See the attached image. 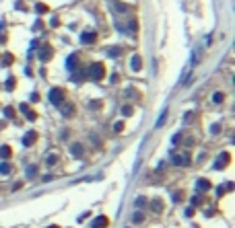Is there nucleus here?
<instances>
[{
	"label": "nucleus",
	"mask_w": 235,
	"mask_h": 228,
	"mask_svg": "<svg viewBox=\"0 0 235 228\" xmlns=\"http://www.w3.org/2000/svg\"><path fill=\"white\" fill-rule=\"evenodd\" d=\"M50 103L52 105H56V107H60V109H62L64 105V101H66V93H64V89H60V86H54V89L50 90Z\"/></svg>",
	"instance_id": "obj_1"
},
{
	"label": "nucleus",
	"mask_w": 235,
	"mask_h": 228,
	"mask_svg": "<svg viewBox=\"0 0 235 228\" xmlns=\"http://www.w3.org/2000/svg\"><path fill=\"white\" fill-rule=\"evenodd\" d=\"M87 72H89V78H91V80H101V78L105 76L103 62H93L89 66V70H87Z\"/></svg>",
	"instance_id": "obj_2"
},
{
	"label": "nucleus",
	"mask_w": 235,
	"mask_h": 228,
	"mask_svg": "<svg viewBox=\"0 0 235 228\" xmlns=\"http://www.w3.org/2000/svg\"><path fill=\"white\" fill-rule=\"evenodd\" d=\"M70 154H72V156H76V158H83L85 146H83V144H78V142H74V144L70 146Z\"/></svg>",
	"instance_id": "obj_3"
},
{
	"label": "nucleus",
	"mask_w": 235,
	"mask_h": 228,
	"mask_svg": "<svg viewBox=\"0 0 235 228\" xmlns=\"http://www.w3.org/2000/svg\"><path fill=\"white\" fill-rule=\"evenodd\" d=\"M229 160H231V154H229V152H223L221 158L214 162V166H217V169H225V166L229 165Z\"/></svg>",
	"instance_id": "obj_4"
},
{
	"label": "nucleus",
	"mask_w": 235,
	"mask_h": 228,
	"mask_svg": "<svg viewBox=\"0 0 235 228\" xmlns=\"http://www.w3.org/2000/svg\"><path fill=\"white\" fill-rule=\"evenodd\" d=\"M35 142H37V131H27L25 138H23V144L25 146H33Z\"/></svg>",
	"instance_id": "obj_5"
},
{
	"label": "nucleus",
	"mask_w": 235,
	"mask_h": 228,
	"mask_svg": "<svg viewBox=\"0 0 235 228\" xmlns=\"http://www.w3.org/2000/svg\"><path fill=\"white\" fill-rule=\"evenodd\" d=\"M81 41H83V43H89V45H91V43H95L97 41V33H95V31H89V33L85 31L83 37H81Z\"/></svg>",
	"instance_id": "obj_6"
},
{
	"label": "nucleus",
	"mask_w": 235,
	"mask_h": 228,
	"mask_svg": "<svg viewBox=\"0 0 235 228\" xmlns=\"http://www.w3.org/2000/svg\"><path fill=\"white\" fill-rule=\"evenodd\" d=\"M66 66H68L70 72H74L76 66H78V54H72V55H70L68 60H66Z\"/></svg>",
	"instance_id": "obj_7"
},
{
	"label": "nucleus",
	"mask_w": 235,
	"mask_h": 228,
	"mask_svg": "<svg viewBox=\"0 0 235 228\" xmlns=\"http://www.w3.org/2000/svg\"><path fill=\"white\" fill-rule=\"evenodd\" d=\"M52 55H54V49L50 48V45H46V48L42 49V54H39V60H42V62H48Z\"/></svg>",
	"instance_id": "obj_8"
},
{
	"label": "nucleus",
	"mask_w": 235,
	"mask_h": 228,
	"mask_svg": "<svg viewBox=\"0 0 235 228\" xmlns=\"http://www.w3.org/2000/svg\"><path fill=\"white\" fill-rule=\"evenodd\" d=\"M107 224H110V220H107L105 216H99V218H95V222H93V228H107Z\"/></svg>",
	"instance_id": "obj_9"
},
{
	"label": "nucleus",
	"mask_w": 235,
	"mask_h": 228,
	"mask_svg": "<svg viewBox=\"0 0 235 228\" xmlns=\"http://www.w3.org/2000/svg\"><path fill=\"white\" fill-rule=\"evenodd\" d=\"M171 162L173 165H188V162H190V156H188V154H181V156L175 154V156L171 158Z\"/></svg>",
	"instance_id": "obj_10"
},
{
	"label": "nucleus",
	"mask_w": 235,
	"mask_h": 228,
	"mask_svg": "<svg viewBox=\"0 0 235 228\" xmlns=\"http://www.w3.org/2000/svg\"><path fill=\"white\" fill-rule=\"evenodd\" d=\"M196 189H198V191H206V189H210V181H208V179H198V181H196Z\"/></svg>",
	"instance_id": "obj_11"
},
{
	"label": "nucleus",
	"mask_w": 235,
	"mask_h": 228,
	"mask_svg": "<svg viewBox=\"0 0 235 228\" xmlns=\"http://www.w3.org/2000/svg\"><path fill=\"white\" fill-rule=\"evenodd\" d=\"M0 156L8 160L10 156H13V148H10V146H0Z\"/></svg>",
	"instance_id": "obj_12"
},
{
	"label": "nucleus",
	"mask_w": 235,
	"mask_h": 228,
	"mask_svg": "<svg viewBox=\"0 0 235 228\" xmlns=\"http://www.w3.org/2000/svg\"><path fill=\"white\" fill-rule=\"evenodd\" d=\"M21 111H23V113H25V115H27V119H31V121H33V119L37 117V115H35L33 111L29 109V105H27V103H23V105H21Z\"/></svg>",
	"instance_id": "obj_13"
},
{
	"label": "nucleus",
	"mask_w": 235,
	"mask_h": 228,
	"mask_svg": "<svg viewBox=\"0 0 235 228\" xmlns=\"http://www.w3.org/2000/svg\"><path fill=\"white\" fill-rule=\"evenodd\" d=\"M132 70H134V72H138L140 68H142V60H140V55H134V58H132Z\"/></svg>",
	"instance_id": "obj_14"
},
{
	"label": "nucleus",
	"mask_w": 235,
	"mask_h": 228,
	"mask_svg": "<svg viewBox=\"0 0 235 228\" xmlns=\"http://www.w3.org/2000/svg\"><path fill=\"white\" fill-rule=\"evenodd\" d=\"M10 173H13V166L8 165V162H2V165H0V175H2V177H8Z\"/></svg>",
	"instance_id": "obj_15"
},
{
	"label": "nucleus",
	"mask_w": 235,
	"mask_h": 228,
	"mask_svg": "<svg viewBox=\"0 0 235 228\" xmlns=\"http://www.w3.org/2000/svg\"><path fill=\"white\" fill-rule=\"evenodd\" d=\"M151 207L155 210V212H161V210H163V206H161V200H153V201H151Z\"/></svg>",
	"instance_id": "obj_16"
},
{
	"label": "nucleus",
	"mask_w": 235,
	"mask_h": 228,
	"mask_svg": "<svg viewBox=\"0 0 235 228\" xmlns=\"http://www.w3.org/2000/svg\"><path fill=\"white\" fill-rule=\"evenodd\" d=\"M142 220H145V216L140 214V212H136V214L132 216V222H136V224H140V222H142Z\"/></svg>",
	"instance_id": "obj_17"
},
{
	"label": "nucleus",
	"mask_w": 235,
	"mask_h": 228,
	"mask_svg": "<svg viewBox=\"0 0 235 228\" xmlns=\"http://www.w3.org/2000/svg\"><path fill=\"white\" fill-rule=\"evenodd\" d=\"M120 54H122V49H120V48H111L110 49V55H111V58H118Z\"/></svg>",
	"instance_id": "obj_18"
},
{
	"label": "nucleus",
	"mask_w": 235,
	"mask_h": 228,
	"mask_svg": "<svg viewBox=\"0 0 235 228\" xmlns=\"http://www.w3.org/2000/svg\"><path fill=\"white\" fill-rule=\"evenodd\" d=\"M223 99H225V97H223V93H214V97H213V101H214V103H221Z\"/></svg>",
	"instance_id": "obj_19"
},
{
	"label": "nucleus",
	"mask_w": 235,
	"mask_h": 228,
	"mask_svg": "<svg viewBox=\"0 0 235 228\" xmlns=\"http://www.w3.org/2000/svg\"><path fill=\"white\" fill-rule=\"evenodd\" d=\"M35 175V166H29L27 169V177H33Z\"/></svg>",
	"instance_id": "obj_20"
},
{
	"label": "nucleus",
	"mask_w": 235,
	"mask_h": 228,
	"mask_svg": "<svg viewBox=\"0 0 235 228\" xmlns=\"http://www.w3.org/2000/svg\"><path fill=\"white\" fill-rule=\"evenodd\" d=\"M145 197H138V200H136V206H138V207H142V206H145Z\"/></svg>",
	"instance_id": "obj_21"
},
{
	"label": "nucleus",
	"mask_w": 235,
	"mask_h": 228,
	"mask_svg": "<svg viewBox=\"0 0 235 228\" xmlns=\"http://www.w3.org/2000/svg\"><path fill=\"white\" fill-rule=\"evenodd\" d=\"M132 113H134L132 107H124V115H132Z\"/></svg>",
	"instance_id": "obj_22"
},
{
	"label": "nucleus",
	"mask_w": 235,
	"mask_h": 228,
	"mask_svg": "<svg viewBox=\"0 0 235 228\" xmlns=\"http://www.w3.org/2000/svg\"><path fill=\"white\" fill-rule=\"evenodd\" d=\"M56 160H58V156H56V154H54V156H50V158H48V165L52 166V165H54V162H56Z\"/></svg>",
	"instance_id": "obj_23"
},
{
	"label": "nucleus",
	"mask_w": 235,
	"mask_h": 228,
	"mask_svg": "<svg viewBox=\"0 0 235 228\" xmlns=\"http://www.w3.org/2000/svg\"><path fill=\"white\" fill-rule=\"evenodd\" d=\"M6 86H8V90H13V86H14V80H13V78H8V82H6Z\"/></svg>",
	"instance_id": "obj_24"
},
{
	"label": "nucleus",
	"mask_w": 235,
	"mask_h": 228,
	"mask_svg": "<svg viewBox=\"0 0 235 228\" xmlns=\"http://www.w3.org/2000/svg\"><path fill=\"white\" fill-rule=\"evenodd\" d=\"M120 130H124V124H122V121H118V124H116V131H120Z\"/></svg>",
	"instance_id": "obj_25"
},
{
	"label": "nucleus",
	"mask_w": 235,
	"mask_h": 228,
	"mask_svg": "<svg viewBox=\"0 0 235 228\" xmlns=\"http://www.w3.org/2000/svg\"><path fill=\"white\" fill-rule=\"evenodd\" d=\"M37 10H39V13H46V10H48V8L43 6V4H37Z\"/></svg>",
	"instance_id": "obj_26"
}]
</instances>
